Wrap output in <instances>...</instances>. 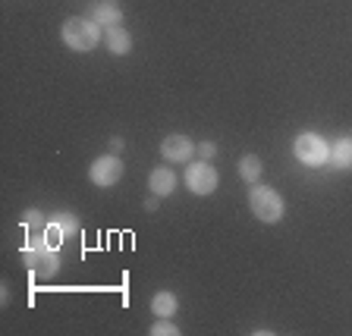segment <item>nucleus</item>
<instances>
[{"label": "nucleus", "instance_id": "9b49d317", "mask_svg": "<svg viewBox=\"0 0 352 336\" xmlns=\"http://www.w3.org/2000/svg\"><path fill=\"white\" fill-rule=\"evenodd\" d=\"M47 227L57 229L66 242V239H73V236L79 233V220H76V214H69V211H54L51 217H47Z\"/></svg>", "mask_w": 352, "mask_h": 336}, {"label": "nucleus", "instance_id": "6e6552de", "mask_svg": "<svg viewBox=\"0 0 352 336\" xmlns=\"http://www.w3.org/2000/svg\"><path fill=\"white\" fill-rule=\"evenodd\" d=\"M148 189H151V195L167 198L170 192L176 189V173L170 167H154L151 173H148Z\"/></svg>", "mask_w": 352, "mask_h": 336}, {"label": "nucleus", "instance_id": "a211bd4d", "mask_svg": "<svg viewBox=\"0 0 352 336\" xmlns=\"http://www.w3.org/2000/svg\"><path fill=\"white\" fill-rule=\"evenodd\" d=\"M123 145H126V142L120 139V135H113V139H110V151H123Z\"/></svg>", "mask_w": 352, "mask_h": 336}, {"label": "nucleus", "instance_id": "2eb2a0df", "mask_svg": "<svg viewBox=\"0 0 352 336\" xmlns=\"http://www.w3.org/2000/svg\"><path fill=\"white\" fill-rule=\"evenodd\" d=\"M22 227H25V233H41V229H47V217L38 208H29V211H22Z\"/></svg>", "mask_w": 352, "mask_h": 336}, {"label": "nucleus", "instance_id": "4468645a", "mask_svg": "<svg viewBox=\"0 0 352 336\" xmlns=\"http://www.w3.org/2000/svg\"><path fill=\"white\" fill-rule=\"evenodd\" d=\"M239 176L249 186H255L258 179H261V161H258L255 154H245V157H239Z\"/></svg>", "mask_w": 352, "mask_h": 336}, {"label": "nucleus", "instance_id": "20e7f679", "mask_svg": "<svg viewBox=\"0 0 352 336\" xmlns=\"http://www.w3.org/2000/svg\"><path fill=\"white\" fill-rule=\"evenodd\" d=\"M22 264L41 280H51L54 273L60 271L57 249H51V245H25V251H22Z\"/></svg>", "mask_w": 352, "mask_h": 336}, {"label": "nucleus", "instance_id": "6ab92c4d", "mask_svg": "<svg viewBox=\"0 0 352 336\" xmlns=\"http://www.w3.org/2000/svg\"><path fill=\"white\" fill-rule=\"evenodd\" d=\"M157 205H161V201H157V195H151L145 201V211H157Z\"/></svg>", "mask_w": 352, "mask_h": 336}, {"label": "nucleus", "instance_id": "ddd939ff", "mask_svg": "<svg viewBox=\"0 0 352 336\" xmlns=\"http://www.w3.org/2000/svg\"><path fill=\"white\" fill-rule=\"evenodd\" d=\"M151 311L157 317H173L176 311H179V299H176L173 293H154V299H151Z\"/></svg>", "mask_w": 352, "mask_h": 336}, {"label": "nucleus", "instance_id": "aec40b11", "mask_svg": "<svg viewBox=\"0 0 352 336\" xmlns=\"http://www.w3.org/2000/svg\"><path fill=\"white\" fill-rule=\"evenodd\" d=\"M98 3H104V0H98Z\"/></svg>", "mask_w": 352, "mask_h": 336}, {"label": "nucleus", "instance_id": "423d86ee", "mask_svg": "<svg viewBox=\"0 0 352 336\" xmlns=\"http://www.w3.org/2000/svg\"><path fill=\"white\" fill-rule=\"evenodd\" d=\"M120 176H123V161H120L117 154H101V157L88 167V179H91L98 189H110V186H117Z\"/></svg>", "mask_w": 352, "mask_h": 336}, {"label": "nucleus", "instance_id": "1a4fd4ad", "mask_svg": "<svg viewBox=\"0 0 352 336\" xmlns=\"http://www.w3.org/2000/svg\"><path fill=\"white\" fill-rule=\"evenodd\" d=\"M104 44H107V51L113 57H126L132 51V35L123 25H110V29H104Z\"/></svg>", "mask_w": 352, "mask_h": 336}, {"label": "nucleus", "instance_id": "f8f14e48", "mask_svg": "<svg viewBox=\"0 0 352 336\" xmlns=\"http://www.w3.org/2000/svg\"><path fill=\"white\" fill-rule=\"evenodd\" d=\"M91 19H95L98 25H104V29H110V25H120V22H123V10H120L117 3L104 0V3H98V7L91 10Z\"/></svg>", "mask_w": 352, "mask_h": 336}, {"label": "nucleus", "instance_id": "7ed1b4c3", "mask_svg": "<svg viewBox=\"0 0 352 336\" xmlns=\"http://www.w3.org/2000/svg\"><path fill=\"white\" fill-rule=\"evenodd\" d=\"M293 154H296V161L305 164V167H324L330 157V145L318 132H302L293 142Z\"/></svg>", "mask_w": 352, "mask_h": 336}, {"label": "nucleus", "instance_id": "f03ea898", "mask_svg": "<svg viewBox=\"0 0 352 336\" xmlns=\"http://www.w3.org/2000/svg\"><path fill=\"white\" fill-rule=\"evenodd\" d=\"M249 208L261 223H277L286 214V205H283V198H280V192L271 189V186H258V183L252 186V192H249Z\"/></svg>", "mask_w": 352, "mask_h": 336}, {"label": "nucleus", "instance_id": "dca6fc26", "mask_svg": "<svg viewBox=\"0 0 352 336\" xmlns=\"http://www.w3.org/2000/svg\"><path fill=\"white\" fill-rule=\"evenodd\" d=\"M151 336H179V327H173L170 317H161V321L151 327Z\"/></svg>", "mask_w": 352, "mask_h": 336}, {"label": "nucleus", "instance_id": "f3484780", "mask_svg": "<svg viewBox=\"0 0 352 336\" xmlns=\"http://www.w3.org/2000/svg\"><path fill=\"white\" fill-rule=\"evenodd\" d=\"M198 154H201V161H211L214 154H217V145H214V142H201V145H198Z\"/></svg>", "mask_w": 352, "mask_h": 336}, {"label": "nucleus", "instance_id": "9d476101", "mask_svg": "<svg viewBox=\"0 0 352 336\" xmlns=\"http://www.w3.org/2000/svg\"><path fill=\"white\" fill-rule=\"evenodd\" d=\"M327 164L333 170H352V135H343L330 145V157Z\"/></svg>", "mask_w": 352, "mask_h": 336}, {"label": "nucleus", "instance_id": "f257e3e1", "mask_svg": "<svg viewBox=\"0 0 352 336\" xmlns=\"http://www.w3.org/2000/svg\"><path fill=\"white\" fill-rule=\"evenodd\" d=\"M98 41H101V25L95 19H85V16H69L63 22V44L69 51L88 54L95 51Z\"/></svg>", "mask_w": 352, "mask_h": 336}, {"label": "nucleus", "instance_id": "39448f33", "mask_svg": "<svg viewBox=\"0 0 352 336\" xmlns=\"http://www.w3.org/2000/svg\"><path fill=\"white\" fill-rule=\"evenodd\" d=\"M183 179H186V186H189V192H195V195H211L220 183V176H217V170L211 167V161L189 164Z\"/></svg>", "mask_w": 352, "mask_h": 336}, {"label": "nucleus", "instance_id": "0eeeda50", "mask_svg": "<svg viewBox=\"0 0 352 336\" xmlns=\"http://www.w3.org/2000/svg\"><path fill=\"white\" fill-rule=\"evenodd\" d=\"M195 151L198 148L192 145V139H186V135H167V139L161 142L164 161H170V164H189Z\"/></svg>", "mask_w": 352, "mask_h": 336}]
</instances>
